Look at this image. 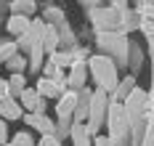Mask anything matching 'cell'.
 <instances>
[{
	"label": "cell",
	"instance_id": "obj_1",
	"mask_svg": "<svg viewBox=\"0 0 154 146\" xmlns=\"http://www.w3.org/2000/svg\"><path fill=\"white\" fill-rule=\"evenodd\" d=\"M88 72L93 75L96 85L101 90H106L109 96L117 90V85H120V80H117V66H114V61L109 56H93L91 61H88Z\"/></svg>",
	"mask_w": 154,
	"mask_h": 146
},
{
	"label": "cell",
	"instance_id": "obj_2",
	"mask_svg": "<svg viewBox=\"0 0 154 146\" xmlns=\"http://www.w3.org/2000/svg\"><path fill=\"white\" fill-rule=\"evenodd\" d=\"M109 106H112L109 93L101 90V88H96V90H93V98H91V117H88V130H91V135H98V128H101V122L106 120Z\"/></svg>",
	"mask_w": 154,
	"mask_h": 146
},
{
	"label": "cell",
	"instance_id": "obj_3",
	"mask_svg": "<svg viewBox=\"0 0 154 146\" xmlns=\"http://www.w3.org/2000/svg\"><path fill=\"white\" fill-rule=\"evenodd\" d=\"M128 109H125V104L120 101H112V106H109V114H106V128H109V138L112 141H117L120 135H125V130H128Z\"/></svg>",
	"mask_w": 154,
	"mask_h": 146
},
{
	"label": "cell",
	"instance_id": "obj_4",
	"mask_svg": "<svg viewBox=\"0 0 154 146\" xmlns=\"http://www.w3.org/2000/svg\"><path fill=\"white\" fill-rule=\"evenodd\" d=\"M24 122L32 130H37L40 135H56V122L45 114H24Z\"/></svg>",
	"mask_w": 154,
	"mask_h": 146
},
{
	"label": "cell",
	"instance_id": "obj_5",
	"mask_svg": "<svg viewBox=\"0 0 154 146\" xmlns=\"http://www.w3.org/2000/svg\"><path fill=\"white\" fill-rule=\"evenodd\" d=\"M85 82H88V66H85V61H72V66H69V88L72 90H82Z\"/></svg>",
	"mask_w": 154,
	"mask_h": 146
},
{
	"label": "cell",
	"instance_id": "obj_6",
	"mask_svg": "<svg viewBox=\"0 0 154 146\" xmlns=\"http://www.w3.org/2000/svg\"><path fill=\"white\" fill-rule=\"evenodd\" d=\"M143 101H146V93H143L141 88H136V90L128 96V101H125V109H128V120H130V122L141 117V112H143Z\"/></svg>",
	"mask_w": 154,
	"mask_h": 146
},
{
	"label": "cell",
	"instance_id": "obj_7",
	"mask_svg": "<svg viewBox=\"0 0 154 146\" xmlns=\"http://www.w3.org/2000/svg\"><path fill=\"white\" fill-rule=\"evenodd\" d=\"M21 112H24V106L19 104V98H5V101H0V117H3L5 122L21 120Z\"/></svg>",
	"mask_w": 154,
	"mask_h": 146
},
{
	"label": "cell",
	"instance_id": "obj_8",
	"mask_svg": "<svg viewBox=\"0 0 154 146\" xmlns=\"http://www.w3.org/2000/svg\"><path fill=\"white\" fill-rule=\"evenodd\" d=\"M29 27H32V19L14 16V14H11V19H8V24H5V29H8L11 35H16V37H24V35L29 32Z\"/></svg>",
	"mask_w": 154,
	"mask_h": 146
},
{
	"label": "cell",
	"instance_id": "obj_9",
	"mask_svg": "<svg viewBox=\"0 0 154 146\" xmlns=\"http://www.w3.org/2000/svg\"><path fill=\"white\" fill-rule=\"evenodd\" d=\"M37 93L43 98H61L64 96L61 90H59V85L51 80V77H40V80H37Z\"/></svg>",
	"mask_w": 154,
	"mask_h": 146
},
{
	"label": "cell",
	"instance_id": "obj_10",
	"mask_svg": "<svg viewBox=\"0 0 154 146\" xmlns=\"http://www.w3.org/2000/svg\"><path fill=\"white\" fill-rule=\"evenodd\" d=\"M133 90H136V80H133V77H125V80L117 85V90L112 93V101H120V104H125V101H128V96H130Z\"/></svg>",
	"mask_w": 154,
	"mask_h": 146
},
{
	"label": "cell",
	"instance_id": "obj_11",
	"mask_svg": "<svg viewBox=\"0 0 154 146\" xmlns=\"http://www.w3.org/2000/svg\"><path fill=\"white\" fill-rule=\"evenodd\" d=\"M72 141L75 146H91V130H88V122L85 125H72Z\"/></svg>",
	"mask_w": 154,
	"mask_h": 146
},
{
	"label": "cell",
	"instance_id": "obj_12",
	"mask_svg": "<svg viewBox=\"0 0 154 146\" xmlns=\"http://www.w3.org/2000/svg\"><path fill=\"white\" fill-rule=\"evenodd\" d=\"M8 85H11V98H19L24 93V88H27V77L24 75H11L8 77Z\"/></svg>",
	"mask_w": 154,
	"mask_h": 146
},
{
	"label": "cell",
	"instance_id": "obj_13",
	"mask_svg": "<svg viewBox=\"0 0 154 146\" xmlns=\"http://www.w3.org/2000/svg\"><path fill=\"white\" fill-rule=\"evenodd\" d=\"M27 64H29V59H27L24 53H16V56H14V59H11L5 66H8L14 75H24V66H27Z\"/></svg>",
	"mask_w": 154,
	"mask_h": 146
},
{
	"label": "cell",
	"instance_id": "obj_14",
	"mask_svg": "<svg viewBox=\"0 0 154 146\" xmlns=\"http://www.w3.org/2000/svg\"><path fill=\"white\" fill-rule=\"evenodd\" d=\"M11 11H14V16H27V19H29L32 14H35V3H32V0L14 3V5H11Z\"/></svg>",
	"mask_w": 154,
	"mask_h": 146
},
{
	"label": "cell",
	"instance_id": "obj_15",
	"mask_svg": "<svg viewBox=\"0 0 154 146\" xmlns=\"http://www.w3.org/2000/svg\"><path fill=\"white\" fill-rule=\"evenodd\" d=\"M96 21H101V24H98V27H106V29H114V27H117V14H114V11H98V14H96Z\"/></svg>",
	"mask_w": 154,
	"mask_h": 146
},
{
	"label": "cell",
	"instance_id": "obj_16",
	"mask_svg": "<svg viewBox=\"0 0 154 146\" xmlns=\"http://www.w3.org/2000/svg\"><path fill=\"white\" fill-rule=\"evenodd\" d=\"M16 53H19L16 43H0V61H3V64H8Z\"/></svg>",
	"mask_w": 154,
	"mask_h": 146
},
{
	"label": "cell",
	"instance_id": "obj_17",
	"mask_svg": "<svg viewBox=\"0 0 154 146\" xmlns=\"http://www.w3.org/2000/svg\"><path fill=\"white\" fill-rule=\"evenodd\" d=\"M11 146H35V141H32V135L27 130H19V133L11 135Z\"/></svg>",
	"mask_w": 154,
	"mask_h": 146
},
{
	"label": "cell",
	"instance_id": "obj_18",
	"mask_svg": "<svg viewBox=\"0 0 154 146\" xmlns=\"http://www.w3.org/2000/svg\"><path fill=\"white\" fill-rule=\"evenodd\" d=\"M56 43H59V40H56V35H53V29L48 27L45 37H43V45H45V50H51V53H53V48H56Z\"/></svg>",
	"mask_w": 154,
	"mask_h": 146
},
{
	"label": "cell",
	"instance_id": "obj_19",
	"mask_svg": "<svg viewBox=\"0 0 154 146\" xmlns=\"http://www.w3.org/2000/svg\"><path fill=\"white\" fill-rule=\"evenodd\" d=\"M5 144H11V133H8V122L0 117V146H5Z\"/></svg>",
	"mask_w": 154,
	"mask_h": 146
},
{
	"label": "cell",
	"instance_id": "obj_20",
	"mask_svg": "<svg viewBox=\"0 0 154 146\" xmlns=\"http://www.w3.org/2000/svg\"><path fill=\"white\" fill-rule=\"evenodd\" d=\"M37 146H61V141H59L56 135H40Z\"/></svg>",
	"mask_w": 154,
	"mask_h": 146
},
{
	"label": "cell",
	"instance_id": "obj_21",
	"mask_svg": "<svg viewBox=\"0 0 154 146\" xmlns=\"http://www.w3.org/2000/svg\"><path fill=\"white\" fill-rule=\"evenodd\" d=\"M5 98H11V85L8 80H0V101H5Z\"/></svg>",
	"mask_w": 154,
	"mask_h": 146
},
{
	"label": "cell",
	"instance_id": "obj_22",
	"mask_svg": "<svg viewBox=\"0 0 154 146\" xmlns=\"http://www.w3.org/2000/svg\"><path fill=\"white\" fill-rule=\"evenodd\" d=\"M93 146H112V138H106V135H96Z\"/></svg>",
	"mask_w": 154,
	"mask_h": 146
},
{
	"label": "cell",
	"instance_id": "obj_23",
	"mask_svg": "<svg viewBox=\"0 0 154 146\" xmlns=\"http://www.w3.org/2000/svg\"><path fill=\"white\" fill-rule=\"evenodd\" d=\"M5 146H11V144H5Z\"/></svg>",
	"mask_w": 154,
	"mask_h": 146
}]
</instances>
